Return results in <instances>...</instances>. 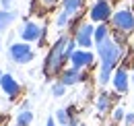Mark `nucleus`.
I'll return each instance as SVG.
<instances>
[{"label":"nucleus","mask_w":134,"mask_h":126,"mask_svg":"<svg viewBox=\"0 0 134 126\" xmlns=\"http://www.w3.org/2000/svg\"><path fill=\"white\" fill-rule=\"evenodd\" d=\"M0 87H2L4 93L8 95V99H17L19 95H21V85L13 79L10 72H4V75H2V79H0Z\"/></svg>","instance_id":"1a4fd4ad"},{"label":"nucleus","mask_w":134,"mask_h":126,"mask_svg":"<svg viewBox=\"0 0 134 126\" xmlns=\"http://www.w3.org/2000/svg\"><path fill=\"white\" fill-rule=\"evenodd\" d=\"M64 91H66V85H64L62 81H60V83H56V85L52 87V93L56 95V97H62V95H64Z\"/></svg>","instance_id":"a211bd4d"},{"label":"nucleus","mask_w":134,"mask_h":126,"mask_svg":"<svg viewBox=\"0 0 134 126\" xmlns=\"http://www.w3.org/2000/svg\"><path fill=\"white\" fill-rule=\"evenodd\" d=\"M93 62H95V54L91 50H76L70 56V66L76 68V70H83L87 66H91Z\"/></svg>","instance_id":"6e6552de"},{"label":"nucleus","mask_w":134,"mask_h":126,"mask_svg":"<svg viewBox=\"0 0 134 126\" xmlns=\"http://www.w3.org/2000/svg\"><path fill=\"white\" fill-rule=\"evenodd\" d=\"M2 75H4V72H2V70H0V79H2Z\"/></svg>","instance_id":"393cba45"},{"label":"nucleus","mask_w":134,"mask_h":126,"mask_svg":"<svg viewBox=\"0 0 134 126\" xmlns=\"http://www.w3.org/2000/svg\"><path fill=\"white\" fill-rule=\"evenodd\" d=\"M66 41H68L66 35H60V37H58V41L50 48V54H48L46 64H43V72H46L48 77L62 72V64L68 60L66 54H64V50H66Z\"/></svg>","instance_id":"f03ea898"},{"label":"nucleus","mask_w":134,"mask_h":126,"mask_svg":"<svg viewBox=\"0 0 134 126\" xmlns=\"http://www.w3.org/2000/svg\"><path fill=\"white\" fill-rule=\"evenodd\" d=\"M109 23H111V27L118 33L128 35V33L134 31V15H132L130 8H120V10H116L111 15V19H109Z\"/></svg>","instance_id":"7ed1b4c3"},{"label":"nucleus","mask_w":134,"mask_h":126,"mask_svg":"<svg viewBox=\"0 0 134 126\" xmlns=\"http://www.w3.org/2000/svg\"><path fill=\"white\" fill-rule=\"evenodd\" d=\"M15 19H17V13H13V10H0V33L4 31Z\"/></svg>","instance_id":"ddd939ff"},{"label":"nucleus","mask_w":134,"mask_h":126,"mask_svg":"<svg viewBox=\"0 0 134 126\" xmlns=\"http://www.w3.org/2000/svg\"><path fill=\"white\" fill-rule=\"evenodd\" d=\"M97 108H99V112H105L109 108V95L107 93H101L99 97H97Z\"/></svg>","instance_id":"dca6fc26"},{"label":"nucleus","mask_w":134,"mask_h":126,"mask_svg":"<svg viewBox=\"0 0 134 126\" xmlns=\"http://www.w3.org/2000/svg\"><path fill=\"white\" fill-rule=\"evenodd\" d=\"M46 126H56V122H54V118H50V120H48V124Z\"/></svg>","instance_id":"b1692460"},{"label":"nucleus","mask_w":134,"mask_h":126,"mask_svg":"<svg viewBox=\"0 0 134 126\" xmlns=\"http://www.w3.org/2000/svg\"><path fill=\"white\" fill-rule=\"evenodd\" d=\"M114 87H116L118 93H126L128 91V85H130V77H128V72H126V68L124 66H120L116 68V72H114Z\"/></svg>","instance_id":"9d476101"},{"label":"nucleus","mask_w":134,"mask_h":126,"mask_svg":"<svg viewBox=\"0 0 134 126\" xmlns=\"http://www.w3.org/2000/svg\"><path fill=\"white\" fill-rule=\"evenodd\" d=\"M126 126H134V114H126Z\"/></svg>","instance_id":"5701e85b"},{"label":"nucleus","mask_w":134,"mask_h":126,"mask_svg":"<svg viewBox=\"0 0 134 126\" xmlns=\"http://www.w3.org/2000/svg\"><path fill=\"white\" fill-rule=\"evenodd\" d=\"M19 37H21V41H27V44L29 41L43 44V39H46V27H41L35 21H25L23 27H21V31H19Z\"/></svg>","instance_id":"20e7f679"},{"label":"nucleus","mask_w":134,"mask_h":126,"mask_svg":"<svg viewBox=\"0 0 134 126\" xmlns=\"http://www.w3.org/2000/svg\"><path fill=\"white\" fill-rule=\"evenodd\" d=\"M58 122H60V126L70 124V122H72V120L68 118V112L66 110H58Z\"/></svg>","instance_id":"6ab92c4d"},{"label":"nucleus","mask_w":134,"mask_h":126,"mask_svg":"<svg viewBox=\"0 0 134 126\" xmlns=\"http://www.w3.org/2000/svg\"><path fill=\"white\" fill-rule=\"evenodd\" d=\"M114 15L111 10V4L109 0H95L91 10H89V17H91V23H107Z\"/></svg>","instance_id":"423d86ee"},{"label":"nucleus","mask_w":134,"mask_h":126,"mask_svg":"<svg viewBox=\"0 0 134 126\" xmlns=\"http://www.w3.org/2000/svg\"><path fill=\"white\" fill-rule=\"evenodd\" d=\"M109 37V31H107V23H99L97 27H95V46L101 44L103 39H107Z\"/></svg>","instance_id":"4468645a"},{"label":"nucleus","mask_w":134,"mask_h":126,"mask_svg":"<svg viewBox=\"0 0 134 126\" xmlns=\"http://www.w3.org/2000/svg\"><path fill=\"white\" fill-rule=\"evenodd\" d=\"M97 54L101 60V68H99V83L107 85V81H111V72L116 68V64L122 58V48L118 41H114V37L109 35L107 39H103L101 44H97Z\"/></svg>","instance_id":"f257e3e1"},{"label":"nucleus","mask_w":134,"mask_h":126,"mask_svg":"<svg viewBox=\"0 0 134 126\" xmlns=\"http://www.w3.org/2000/svg\"><path fill=\"white\" fill-rule=\"evenodd\" d=\"M2 2V10H10V4H13V0H0Z\"/></svg>","instance_id":"412c9836"},{"label":"nucleus","mask_w":134,"mask_h":126,"mask_svg":"<svg viewBox=\"0 0 134 126\" xmlns=\"http://www.w3.org/2000/svg\"><path fill=\"white\" fill-rule=\"evenodd\" d=\"M31 120H33V114H31L29 110H23L21 114H19V118H17V126H29Z\"/></svg>","instance_id":"2eb2a0df"},{"label":"nucleus","mask_w":134,"mask_h":126,"mask_svg":"<svg viewBox=\"0 0 134 126\" xmlns=\"http://www.w3.org/2000/svg\"><path fill=\"white\" fill-rule=\"evenodd\" d=\"M39 4H43V6H54V4H58V0H37Z\"/></svg>","instance_id":"aec40b11"},{"label":"nucleus","mask_w":134,"mask_h":126,"mask_svg":"<svg viewBox=\"0 0 134 126\" xmlns=\"http://www.w3.org/2000/svg\"><path fill=\"white\" fill-rule=\"evenodd\" d=\"M122 116H124V112H122V108H118V110L114 112V120H116V122H118V120H122Z\"/></svg>","instance_id":"4be33fe9"},{"label":"nucleus","mask_w":134,"mask_h":126,"mask_svg":"<svg viewBox=\"0 0 134 126\" xmlns=\"http://www.w3.org/2000/svg\"><path fill=\"white\" fill-rule=\"evenodd\" d=\"M68 21H70V19H68V15L64 13V10H60V13H58V17H56V25L62 29V27H66V25H68Z\"/></svg>","instance_id":"f3484780"},{"label":"nucleus","mask_w":134,"mask_h":126,"mask_svg":"<svg viewBox=\"0 0 134 126\" xmlns=\"http://www.w3.org/2000/svg\"><path fill=\"white\" fill-rule=\"evenodd\" d=\"M8 54H10V60L15 64H29L35 58L33 48L29 46L27 41H17V44H13L10 50H8Z\"/></svg>","instance_id":"39448f33"},{"label":"nucleus","mask_w":134,"mask_h":126,"mask_svg":"<svg viewBox=\"0 0 134 126\" xmlns=\"http://www.w3.org/2000/svg\"><path fill=\"white\" fill-rule=\"evenodd\" d=\"M83 4H85V0H62V10L68 15V19H72V17L81 15Z\"/></svg>","instance_id":"f8f14e48"},{"label":"nucleus","mask_w":134,"mask_h":126,"mask_svg":"<svg viewBox=\"0 0 134 126\" xmlns=\"http://www.w3.org/2000/svg\"><path fill=\"white\" fill-rule=\"evenodd\" d=\"M132 81H134V72H132Z\"/></svg>","instance_id":"a878e982"},{"label":"nucleus","mask_w":134,"mask_h":126,"mask_svg":"<svg viewBox=\"0 0 134 126\" xmlns=\"http://www.w3.org/2000/svg\"><path fill=\"white\" fill-rule=\"evenodd\" d=\"M72 37L76 39L79 48H83V50L95 46V25H93V23H81V25L76 27V31H74Z\"/></svg>","instance_id":"0eeeda50"},{"label":"nucleus","mask_w":134,"mask_h":126,"mask_svg":"<svg viewBox=\"0 0 134 126\" xmlns=\"http://www.w3.org/2000/svg\"><path fill=\"white\" fill-rule=\"evenodd\" d=\"M83 79H85L83 70H76V68H72V66L60 72V81H62L66 87H68V85H74V83H81Z\"/></svg>","instance_id":"9b49d317"}]
</instances>
